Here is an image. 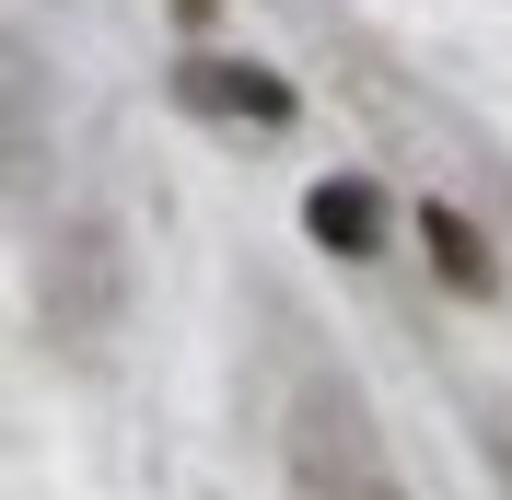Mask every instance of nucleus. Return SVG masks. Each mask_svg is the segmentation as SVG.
<instances>
[{
	"instance_id": "nucleus-4",
	"label": "nucleus",
	"mask_w": 512,
	"mask_h": 500,
	"mask_svg": "<svg viewBox=\"0 0 512 500\" xmlns=\"http://www.w3.org/2000/svg\"><path fill=\"white\" fill-rule=\"evenodd\" d=\"M187 12H210V0H187Z\"/></svg>"
},
{
	"instance_id": "nucleus-1",
	"label": "nucleus",
	"mask_w": 512,
	"mask_h": 500,
	"mask_svg": "<svg viewBox=\"0 0 512 500\" xmlns=\"http://www.w3.org/2000/svg\"><path fill=\"white\" fill-rule=\"evenodd\" d=\"M175 94L210 105V117H245V128H291V82L280 70H245V59H187Z\"/></svg>"
},
{
	"instance_id": "nucleus-3",
	"label": "nucleus",
	"mask_w": 512,
	"mask_h": 500,
	"mask_svg": "<svg viewBox=\"0 0 512 500\" xmlns=\"http://www.w3.org/2000/svg\"><path fill=\"white\" fill-rule=\"evenodd\" d=\"M419 233H431V268H443L454 291H501V256L478 245V221H466V210H419Z\"/></svg>"
},
{
	"instance_id": "nucleus-2",
	"label": "nucleus",
	"mask_w": 512,
	"mask_h": 500,
	"mask_svg": "<svg viewBox=\"0 0 512 500\" xmlns=\"http://www.w3.org/2000/svg\"><path fill=\"white\" fill-rule=\"evenodd\" d=\"M303 233H315L326 256H373L384 245V198L361 187V175H315V187H303Z\"/></svg>"
}]
</instances>
